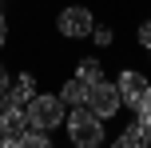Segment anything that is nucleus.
<instances>
[{
    "label": "nucleus",
    "mask_w": 151,
    "mask_h": 148,
    "mask_svg": "<svg viewBox=\"0 0 151 148\" xmlns=\"http://www.w3.org/2000/svg\"><path fill=\"white\" fill-rule=\"evenodd\" d=\"M68 136H72L76 148H99V140H104V120H99L88 104H80L68 116Z\"/></svg>",
    "instance_id": "f257e3e1"
},
{
    "label": "nucleus",
    "mask_w": 151,
    "mask_h": 148,
    "mask_svg": "<svg viewBox=\"0 0 151 148\" xmlns=\"http://www.w3.org/2000/svg\"><path fill=\"white\" fill-rule=\"evenodd\" d=\"M24 112H28V124L32 128H56V124H64V100L60 96H52V92H36L28 104H24Z\"/></svg>",
    "instance_id": "f03ea898"
},
{
    "label": "nucleus",
    "mask_w": 151,
    "mask_h": 148,
    "mask_svg": "<svg viewBox=\"0 0 151 148\" xmlns=\"http://www.w3.org/2000/svg\"><path fill=\"white\" fill-rule=\"evenodd\" d=\"M88 108L96 112L99 120L115 116V112L123 108V100H119V88H115V84H107V80H91V84H88Z\"/></svg>",
    "instance_id": "7ed1b4c3"
},
{
    "label": "nucleus",
    "mask_w": 151,
    "mask_h": 148,
    "mask_svg": "<svg viewBox=\"0 0 151 148\" xmlns=\"http://www.w3.org/2000/svg\"><path fill=\"white\" fill-rule=\"evenodd\" d=\"M115 88H119V100L127 104V108H139V104L151 96L147 76H143V72H135V68H123V72H119V84H115Z\"/></svg>",
    "instance_id": "20e7f679"
},
{
    "label": "nucleus",
    "mask_w": 151,
    "mask_h": 148,
    "mask_svg": "<svg viewBox=\"0 0 151 148\" xmlns=\"http://www.w3.org/2000/svg\"><path fill=\"white\" fill-rule=\"evenodd\" d=\"M56 28H60L64 36L80 40V36H91V28H96V20H91V12H88V8L72 4V8H64V12L56 16Z\"/></svg>",
    "instance_id": "39448f33"
},
{
    "label": "nucleus",
    "mask_w": 151,
    "mask_h": 148,
    "mask_svg": "<svg viewBox=\"0 0 151 148\" xmlns=\"http://www.w3.org/2000/svg\"><path fill=\"white\" fill-rule=\"evenodd\" d=\"M32 96H36V76H32V72H20L16 84H8V92L0 96V104H4V108H24Z\"/></svg>",
    "instance_id": "423d86ee"
},
{
    "label": "nucleus",
    "mask_w": 151,
    "mask_h": 148,
    "mask_svg": "<svg viewBox=\"0 0 151 148\" xmlns=\"http://www.w3.org/2000/svg\"><path fill=\"white\" fill-rule=\"evenodd\" d=\"M28 128H32V124H28V112H24V108H4V112H0V136L20 140Z\"/></svg>",
    "instance_id": "0eeeda50"
},
{
    "label": "nucleus",
    "mask_w": 151,
    "mask_h": 148,
    "mask_svg": "<svg viewBox=\"0 0 151 148\" xmlns=\"http://www.w3.org/2000/svg\"><path fill=\"white\" fill-rule=\"evenodd\" d=\"M147 144H151V128L139 124V120H135V124H127V128L119 132V148H147Z\"/></svg>",
    "instance_id": "6e6552de"
},
{
    "label": "nucleus",
    "mask_w": 151,
    "mask_h": 148,
    "mask_svg": "<svg viewBox=\"0 0 151 148\" xmlns=\"http://www.w3.org/2000/svg\"><path fill=\"white\" fill-rule=\"evenodd\" d=\"M60 100H64V104H76V108H80V104H88V80H80V76H72L68 84H64V92H60Z\"/></svg>",
    "instance_id": "1a4fd4ad"
},
{
    "label": "nucleus",
    "mask_w": 151,
    "mask_h": 148,
    "mask_svg": "<svg viewBox=\"0 0 151 148\" xmlns=\"http://www.w3.org/2000/svg\"><path fill=\"white\" fill-rule=\"evenodd\" d=\"M76 76L91 84V80H99V76H104V68H99V60H96V56H88V60H80V68H76Z\"/></svg>",
    "instance_id": "9d476101"
},
{
    "label": "nucleus",
    "mask_w": 151,
    "mask_h": 148,
    "mask_svg": "<svg viewBox=\"0 0 151 148\" xmlns=\"http://www.w3.org/2000/svg\"><path fill=\"white\" fill-rule=\"evenodd\" d=\"M20 148H52V144H48L44 128H28V132H24V140H20Z\"/></svg>",
    "instance_id": "9b49d317"
},
{
    "label": "nucleus",
    "mask_w": 151,
    "mask_h": 148,
    "mask_svg": "<svg viewBox=\"0 0 151 148\" xmlns=\"http://www.w3.org/2000/svg\"><path fill=\"white\" fill-rule=\"evenodd\" d=\"M91 36H96V44H99V48L111 44V28H107V24H96V28H91Z\"/></svg>",
    "instance_id": "f8f14e48"
},
{
    "label": "nucleus",
    "mask_w": 151,
    "mask_h": 148,
    "mask_svg": "<svg viewBox=\"0 0 151 148\" xmlns=\"http://www.w3.org/2000/svg\"><path fill=\"white\" fill-rule=\"evenodd\" d=\"M135 112H139V124H147V128H151V96H147L143 104H139Z\"/></svg>",
    "instance_id": "ddd939ff"
},
{
    "label": "nucleus",
    "mask_w": 151,
    "mask_h": 148,
    "mask_svg": "<svg viewBox=\"0 0 151 148\" xmlns=\"http://www.w3.org/2000/svg\"><path fill=\"white\" fill-rule=\"evenodd\" d=\"M139 44L151 52V20H143V24H139Z\"/></svg>",
    "instance_id": "4468645a"
},
{
    "label": "nucleus",
    "mask_w": 151,
    "mask_h": 148,
    "mask_svg": "<svg viewBox=\"0 0 151 148\" xmlns=\"http://www.w3.org/2000/svg\"><path fill=\"white\" fill-rule=\"evenodd\" d=\"M4 40H8V20H4V12H0V48H4Z\"/></svg>",
    "instance_id": "2eb2a0df"
},
{
    "label": "nucleus",
    "mask_w": 151,
    "mask_h": 148,
    "mask_svg": "<svg viewBox=\"0 0 151 148\" xmlns=\"http://www.w3.org/2000/svg\"><path fill=\"white\" fill-rule=\"evenodd\" d=\"M8 92V72H4V64H0V96Z\"/></svg>",
    "instance_id": "dca6fc26"
},
{
    "label": "nucleus",
    "mask_w": 151,
    "mask_h": 148,
    "mask_svg": "<svg viewBox=\"0 0 151 148\" xmlns=\"http://www.w3.org/2000/svg\"><path fill=\"white\" fill-rule=\"evenodd\" d=\"M115 148H119V144H115Z\"/></svg>",
    "instance_id": "f3484780"
}]
</instances>
